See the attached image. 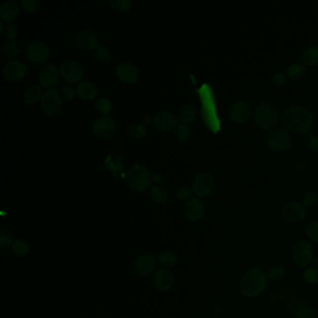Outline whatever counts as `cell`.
I'll use <instances>...</instances> for the list:
<instances>
[{
    "label": "cell",
    "mask_w": 318,
    "mask_h": 318,
    "mask_svg": "<svg viewBox=\"0 0 318 318\" xmlns=\"http://www.w3.org/2000/svg\"><path fill=\"white\" fill-rule=\"evenodd\" d=\"M267 272L258 266L249 267L243 272L239 289L241 294L248 299H255L261 295L268 287Z\"/></svg>",
    "instance_id": "obj_2"
},
{
    "label": "cell",
    "mask_w": 318,
    "mask_h": 318,
    "mask_svg": "<svg viewBox=\"0 0 318 318\" xmlns=\"http://www.w3.org/2000/svg\"><path fill=\"white\" fill-rule=\"evenodd\" d=\"M317 100H318V96H317Z\"/></svg>",
    "instance_id": "obj_56"
},
{
    "label": "cell",
    "mask_w": 318,
    "mask_h": 318,
    "mask_svg": "<svg viewBox=\"0 0 318 318\" xmlns=\"http://www.w3.org/2000/svg\"><path fill=\"white\" fill-rule=\"evenodd\" d=\"M307 237L312 243H318V221H312L305 229Z\"/></svg>",
    "instance_id": "obj_36"
},
{
    "label": "cell",
    "mask_w": 318,
    "mask_h": 318,
    "mask_svg": "<svg viewBox=\"0 0 318 318\" xmlns=\"http://www.w3.org/2000/svg\"><path fill=\"white\" fill-rule=\"evenodd\" d=\"M315 118L312 111L301 105L290 107L282 115V123L288 131L306 134L314 126Z\"/></svg>",
    "instance_id": "obj_1"
},
{
    "label": "cell",
    "mask_w": 318,
    "mask_h": 318,
    "mask_svg": "<svg viewBox=\"0 0 318 318\" xmlns=\"http://www.w3.org/2000/svg\"><path fill=\"white\" fill-rule=\"evenodd\" d=\"M179 117L171 111H161L154 117V125L162 131H171L178 127Z\"/></svg>",
    "instance_id": "obj_16"
},
{
    "label": "cell",
    "mask_w": 318,
    "mask_h": 318,
    "mask_svg": "<svg viewBox=\"0 0 318 318\" xmlns=\"http://www.w3.org/2000/svg\"><path fill=\"white\" fill-rule=\"evenodd\" d=\"M133 269L140 276H149L156 269V260L152 255H141L134 260Z\"/></svg>",
    "instance_id": "obj_12"
},
{
    "label": "cell",
    "mask_w": 318,
    "mask_h": 318,
    "mask_svg": "<svg viewBox=\"0 0 318 318\" xmlns=\"http://www.w3.org/2000/svg\"><path fill=\"white\" fill-rule=\"evenodd\" d=\"M77 93L81 98L92 100L97 95L98 90L92 81H82L77 87Z\"/></svg>",
    "instance_id": "obj_23"
},
{
    "label": "cell",
    "mask_w": 318,
    "mask_h": 318,
    "mask_svg": "<svg viewBox=\"0 0 318 318\" xmlns=\"http://www.w3.org/2000/svg\"><path fill=\"white\" fill-rule=\"evenodd\" d=\"M269 148L276 152L289 151L291 145V137L289 132L282 128H274L268 134L267 138Z\"/></svg>",
    "instance_id": "obj_7"
},
{
    "label": "cell",
    "mask_w": 318,
    "mask_h": 318,
    "mask_svg": "<svg viewBox=\"0 0 318 318\" xmlns=\"http://www.w3.org/2000/svg\"><path fill=\"white\" fill-rule=\"evenodd\" d=\"M287 274V271L282 265H273L267 271V276L269 281L279 282L283 280Z\"/></svg>",
    "instance_id": "obj_30"
},
{
    "label": "cell",
    "mask_w": 318,
    "mask_h": 318,
    "mask_svg": "<svg viewBox=\"0 0 318 318\" xmlns=\"http://www.w3.org/2000/svg\"><path fill=\"white\" fill-rule=\"evenodd\" d=\"M151 116H148V117H146V118H145V122L147 123V122H151Z\"/></svg>",
    "instance_id": "obj_52"
},
{
    "label": "cell",
    "mask_w": 318,
    "mask_h": 318,
    "mask_svg": "<svg viewBox=\"0 0 318 318\" xmlns=\"http://www.w3.org/2000/svg\"><path fill=\"white\" fill-rule=\"evenodd\" d=\"M302 61L309 66H315L318 64V47H309L302 52Z\"/></svg>",
    "instance_id": "obj_27"
},
{
    "label": "cell",
    "mask_w": 318,
    "mask_h": 318,
    "mask_svg": "<svg viewBox=\"0 0 318 318\" xmlns=\"http://www.w3.org/2000/svg\"><path fill=\"white\" fill-rule=\"evenodd\" d=\"M186 218L192 222L202 220L204 214V205L201 200L193 198L186 203L184 208Z\"/></svg>",
    "instance_id": "obj_18"
},
{
    "label": "cell",
    "mask_w": 318,
    "mask_h": 318,
    "mask_svg": "<svg viewBox=\"0 0 318 318\" xmlns=\"http://www.w3.org/2000/svg\"><path fill=\"white\" fill-rule=\"evenodd\" d=\"M127 133L130 136L135 138H141L145 136L147 130L142 124H130L127 127Z\"/></svg>",
    "instance_id": "obj_35"
},
{
    "label": "cell",
    "mask_w": 318,
    "mask_h": 318,
    "mask_svg": "<svg viewBox=\"0 0 318 318\" xmlns=\"http://www.w3.org/2000/svg\"><path fill=\"white\" fill-rule=\"evenodd\" d=\"M281 215L283 220L291 225H299L307 219V209L300 202H290L286 203L282 208Z\"/></svg>",
    "instance_id": "obj_6"
},
{
    "label": "cell",
    "mask_w": 318,
    "mask_h": 318,
    "mask_svg": "<svg viewBox=\"0 0 318 318\" xmlns=\"http://www.w3.org/2000/svg\"><path fill=\"white\" fill-rule=\"evenodd\" d=\"M60 72L64 77V80L70 83L78 82L81 81V78L83 77V69L81 64L73 60L64 61V63L61 64Z\"/></svg>",
    "instance_id": "obj_11"
},
{
    "label": "cell",
    "mask_w": 318,
    "mask_h": 318,
    "mask_svg": "<svg viewBox=\"0 0 318 318\" xmlns=\"http://www.w3.org/2000/svg\"><path fill=\"white\" fill-rule=\"evenodd\" d=\"M314 256L312 243L307 240L297 241L292 248V260L296 265L301 268L311 266Z\"/></svg>",
    "instance_id": "obj_5"
},
{
    "label": "cell",
    "mask_w": 318,
    "mask_h": 318,
    "mask_svg": "<svg viewBox=\"0 0 318 318\" xmlns=\"http://www.w3.org/2000/svg\"><path fill=\"white\" fill-rule=\"evenodd\" d=\"M302 278L304 282L309 286L318 285V269L314 266L307 267L302 272Z\"/></svg>",
    "instance_id": "obj_31"
},
{
    "label": "cell",
    "mask_w": 318,
    "mask_h": 318,
    "mask_svg": "<svg viewBox=\"0 0 318 318\" xmlns=\"http://www.w3.org/2000/svg\"><path fill=\"white\" fill-rule=\"evenodd\" d=\"M195 116H196L195 108L191 104H184L181 107L179 112V120L183 123L190 122L195 118Z\"/></svg>",
    "instance_id": "obj_28"
},
{
    "label": "cell",
    "mask_w": 318,
    "mask_h": 318,
    "mask_svg": "<svg viewBox=\"0 0 318 318\" xmlns=\"http://www.w3.org/2000/svg\"><path fill=\"white\" fill-rule=\"evenodd\" d=\"M95 107H96V110H98L101 114H104V115L110 114V111L112 110V104L110 103V100L104 97L97 100Z\"/></svg>",
    "instance_id": "obj_39"
},
{
    "label": "cell",
    "mask_w": 318,
    "mask_h": 318,
    "mask_svg": "<svg viewBox=\"0 0 318 318\" xmlns=\"http://www.w3.org/2000/svg\"><path fill=\"white\" fill-rule=\"evenodd\" d=\"M151 194L152 199L158 202H165L167 201V191L161 185H154L151 187Z\"/></svg>",
    "instance_id": "obj_33"
},
{
    "label": "cell",
    "mask_w": 318,
    "mask_h": 318,
    "mask_svg": "<svg viewBox=\"0 0 318 318\" xmlns=\"http://www.w3.org/2000/svg\"><path fill=\"white\" fill-rule=\"evenodd\" d=\"M95 56L98 59L100 62L102 63H109L110 60H111V53L110 51L104 48V47L98 46L95 50Z\"/></svg>",
    "instance_id": "obj_40"
},
{
    "label": "cell",
    "mask_w": 318,
    "mask_h": 318,
    "mask_svg": "<svg viewBox=\"0 0 318 318\" xmlns=\"http://www.w3.org/2000/svg\"><path fill=\"white\" fill-rule=\"evenodd\" d=\"M317 42H318V33H317Z\"/></svg>",
    "instance_id": "obj_54"
},
{
    "label": "cell",
    "mask_w": 318,
    "mask_h": 318,
    "mask_svg": "<svg viewBox=\"0 0 318 318\" xmlns=\"http://www.w3.org/2000/svg\"><path fill=\"white\" fill-rule=\"evenodd\" d=\"M93 130L99 138H109L115 133V121L110 117L99 118L93 123Z\"/></svg>",
    "instance_id": "obj_13"
},
{
    "label": "cell",
    "mask_w": 318,
    "mask_h": 318,
    "mask_svg": "<svg viewBox=\"0 0 318 318\" xmlns=\"http://www.w3.org/2000/svg\"><path fill=\"white\" fill-rule=\"evenodd\" d=\"M287 80H288L287 75H285L283 73H276L272 77V83L276 86H283L286 84Z\"/></svg>",
    "instance_id": "obj_46"
},
{
    "label": "cell",
    "mask_w": 318,
    "mask_h": 318,
    "mask_svg": "<svg viewBox=\"0 0 318 318\" xmlns=\"http://www.w3.org/2000/svg\"><path fill=\"white\" fill-rule=\"evenodd\" d=\"M158 262L164 268L168 267H172L174 265V263L176 262V258L175 255L170 252V251H165L162 252L158 256Z\"/></svg>",
    "instance_id": "obj_34"
},
{
    "label": "cell",
    "mask_w": 318,
    "mask_h": 318,
    "mask_svg": "<svg viewBox=\"0 0 318 318\" xmlns=\"http://www.w3.org/2000/svg\"><path fill=\"white\" fill-rule=\"evenodd\" d=\"M307 69L304 64L301 63L292 64L288 69L287 77L293 81H300L306 76Z\"/></svg>",
    "instance_id": "obj_25"
},
{
    "label": "cell",
    "mask_w": 318,
    "mask_h": 318,
    "mask_svg": "<svg viewBox=\"0 0 318 318\" xmlns=\"http://www.w3.org/2000/svg\"><path fill=\"white\" fill-rule=\"evenodd\" d=\"M109 3L114 9L119 11H126L132 6L131 0H110Z\"/></svg>",
    "instance_id": "obj_42"
},
{
    "label": "cell",
    "mask_w": 318,
    "mask_h": 318,
    "mask_svg": "<svg viewBox=\"0 0 318 318\" xmlns=\"http://www.w3.org/2000/svg\"><path fill=\"white\" fill-rule=\"evenodd\" d=\"M22 6L26 12H34L39 8V1L38 0H23Z\"/></svg>",
    "instance_id": "obj_43"
},
{
    "label": "cell",
    "mask_w": 318,
    "mask_h": 318,
    "mask_svg": "<svg viewBox=\"0 0 318 318\" xmlns=\"http://www.w3.org/2000/svg\"><path fill=\"white\" fill-rule=\"evenodd\" d=\"M116 73L121 81L127 82V83L135 82L139 78V71L137 67L134 64H130V63H122V64H119L117 66Z\"/></svg>",
    "instance_id": "obj_19"
},
{
    "label": "cell",
    "mask_w": 318,
    "mask_h": 318,
    "mask_svg": "<svg viewBox=\"0 0 318 318\" xmlns=\"http://www.w3.org/2000/svg\"><path fill=\"white\" fill-rule=\"evenodd\" d=\"M191 195V190L189 187H182L176 192V197L180 201H187Z\"/></svg>",
    "instance_id": "obj_45"
},
{
    "label": "cell",
    "mask_w": 318,
    "mask_h": 318,
    "mask_svg": "<svg viewBox=\"0 0 318 318\" xmlns=\"http://www.w3.org/2000/svg\"><path fill=\"white\" fill-rule=\"evenodd\" d=\"M312 266L315 267V268H317L318 269V256L316 257H314L313 258V260H312Z\"/></svg>",
    "instance_id": "obj_51"
},
{
    "label": "cell",
    "mask_w": 318,
    "mask_h": 318,
    "mask_svg": "<svg viewBox=\"0 0 318 318\" xmlns=\"http://www.w3.org/2000/svg\"><path fill=\"white\" fill-rule=\"evenodd\" d=\"M19 13V7L17 3L8 0L0 5V18L5 22H11L17 16Z\"/></svg>",
    "instance_id": "obj_22"
},
{
    "label": "cell",
    "mask_w": 318,
    "mask_h": 318,
    "mask_svg": "<svg viewBox=\"0 0 318 318\" xmlns=\"http://www.w3.org/2000/svg\"><path fill=\"white\" fill-rule=\"evenodd\" d=\"M13 237L12 232L7 230L6 228H0V249L1 251H5L13 244Z\"/></svg>",
    "instance_id": "obj_32"
},
{
    "label": "cell",
    "mask_w": 318,
    "mask_h": 318,
    "mask_svg": "<svg viewBox=\"0 0 318 318\" xmlns=\"http://www.w3.org/2000/svg\"><path fill=\"white\" fill-rule=\"evenodd\" d=\"M214 313L215 315H217V317H221L224 314L223 311L219 306L214 307Z\"/></svg>",
    "instance_id": "obj_49"
},
{
    "label": "cell",
    "mask_w": 318,
    "mask_h": 318,
    "mask_svg": "<svg viewBox=\"0 0 318 318\" xmlns=\"http://www.w3.org/2000/svg\"><path fill=\"white\" fill-rule=\"evenodd\" d=\"M151 173L142 164H134L129 168L127 173V183L134 191H143L151 185Z\"/></svg>",
    "instance_id": "obj_4"
},
{
    "label": "cell",
    "mask_w": 318,
    "mask_h": 318,
    "mask_svg": "<svg viewBox=\"0 0 318 318\" xmlns=\"http://www.w3.org/2000/svg\"><path fill=\"white\" fill-rule=\"evenodd\" d=\"M4 31V29H3V24L2 23H0V33H2Z\"/></svg>",
    "instance_id": "obj_53"
},
{
    "label": "cell",
    "mask_w": 318,
    "mask_h": 318,
    "mask_svg": "<svg viewBox=\"0 0 318 318\" xmlns=\"http://www.w3.org/2000/svg\"><path fill=\"white\" fill-rule=\"evenodd\" d=\"M162 174H160V173H155L153 176H152V180L153 181H155V182H161L162 181Z\"/></svg>",
    "instance_id": "obj_50"
},
{
    "label": "cell",
    "mask_w": 318,
    "mask_h": 318,
    "mask_svg": "<svg viewBox=\"0 0 318 318\" xmlns=\"http://www.w3.org/2000/svg\"><path fill=\"white\" fill-rule=\"evenodd\" d=\"M153 282L158 289L161 290H169L173 287V274L165 268L159 269L154 274Z\"/></svg>",
    "instance_id": "obj_21"
},
{
    "label": "cell",
    "mask_w": 318,
    "mask_h": 318,
    "mask_svg": "<svg viewBox=\"0 0 318 318\" xmlns=\"http://www.w3.org/2000/svg\"><path fill=\"white\" fill-rule=\"evenodd\" d=\"M318 203V194L315 191H309L303 196L302 204L307 208H312Z\"/></svg>",
    "instance_id": "obj_37"
},
{
    "label": "cell",
    "mask_w": 318,
    "mask_h": 318,
    "mask_svg": "<svg viewBox=\"0 0 318 318\" xmlns=\"http://www.w3.org/2000/svg\"><path fill=\"white\" fill-rule=\"evenodd\" d=\"M307 146L312 151H318V136L316 134H311L308 138Z\"/></svg>",
    "instance_id": "obj_48"
},
{
    "label": "cell",
    "mask_w": 318,
    "mask_h": 318,
    "mask_svg": "<svg viewBox=\"0 0 318 318\" xmlns=\"http://www.w3.org/2000/svg\"><path fill=\"white\" fill-rule=\"evenodd\" d=\"M317 293H318V289H317Z\"/></svg>",
    "instance_id": "obj_55"
},
{
    "label": "cell",
    "mask_w": 318,
    "mask_h": 318,
    "mask_svg": "<svg viewBox=\"0 0 318 318\" xmlns=\"http://www.w3.org/2000/svg\"><path fill=\"white\" fill-rule=\"evenodd\" d=\"M12 251L20 257L25 256L28 253V243L23 240H16L12 244Z\"/></svg>",
    "instance_id": "obj_38"
},
{
    "label": "cell",
    "mask_w": 318,
    "mask_h": 318,
    "mask_svg": "<svg viewBox=\"0 0 318 318\" xmlns=\"http://www.w3.org/2000/svg\"><path fill=\"white\" fill-rule=\"evenodd\" d=\"M4 32H5V35H6L9 39L13 40V39H15L18 35L17 26H16L14 23H7L5 29H4Z\"/></svg>",
    "instance_id": "obj_44"
},
{
    "label": "cell",
    "mask_w": 318,
    "mask_h": 318,
    "mask_svg": "<svg viewBox=\"0 0 318 318\" xmlns=\"http://www.w3.org/2000/svg\"><path fill=\"white\" fill-rule=\"evenodd\" d=\"M252 114L251 105L244 101H238L230 109V118L232 122L243 123L248 122Z\"/></svg>",
    "instance_id": "obj_14"
},
{
    "label": "cell",
    "mask_w": 318,
    "mask_h": 318,
    "mask_svg": "<svg viewBox=\"0 0 318 318\" xmlns=\"http://www.w3.org/2000/svg\"><path fill=\"white\" fill-rule=\"evenodd\" d=\"M98 37L91 30H82L78 33L76 38L77 45L85 51L95 50L98 47Z\"/></svg>",
    "instance_id": "obj_17"
},
{
    "label": "cell",
    "mask_w": 318,
    "mask_h": 318,
    "mask_svg": "<svg viewBox=\"0 0 318 318\" xmlns=\"http://www.w3.org/2000/svg\"><path fill=\"white\" fill-rule=\"evenodd\" d=\"M22 46L17 41H6L1 47V53L4 57L13 58L20 54Z\"/></svg>",
    "instance_id": "obj_26"
},
{
    "label": "cell",
    "mask_w": 318,
    "mask_h": 318,
    "mask_svg": "<svg viewBox=\"0 0 318 318\" xmlns=\"http://www.w3.org/2000/svg\"><path fill=\"white\" fill-rule=\"evenodd\" d=\"M41 93H42V90L39 85L29 87L24 93V102L27 104H35L41 97Z\"/></svg>",
    "instance_id": "obj_29"
},
{
    "label": "cell",
    "mask_w": 318,
    "mask_h": 318,
    "mask_svg": "<svg viewBox=\"0 0 318 318\" xmlns=\"http://www.w3.org/2000/svg\"><path fill=\"white\" fill-rule=\"evenodd\" d=\"M214 179L210 173H199L193 180L192 191L198 197H207L214 191Z\"/></svg>",
    "instance_id": "obj_9"
},
{
    "label": "cell",
    "mask_w": 318,
    "mask_h": 318,
    "mask_svg": "<svg viewBox=\"0 0 318 318\" xmlns=\"http://www.w3.org/2000/svg\"><path fill=\"white\" fill-rule=\"evenodd\" d=\"M25 54L31 62L35 64H42L50 56V51L44 43L41 41H34L26 46Z\"/></svg>",
    "instance_id": "obj_10"
},
{
    "label": "cell",
    "mask_w": 318,
    "mask_h": 318,
    "mask_svg": "<svg viewBox=\"0 0 318 318\" xmlns=\"http://www.w3.org/2000/svg\"><path fill=\"white\" fill-rule=\"evenodd\" d=\"M59 78V71L54 64H46L44 67L41 68L39 74V81L41 85L46 88L55 85Z\"/></svg>",
    "instance_id": "obj_20"
},
{
    "label": "cell",
    "mask_w": 318,
    "mask_h": 318,
    "mask_svg": "<svg viewBox=\"0 0 318 318\" xmlns=\"http://www.w3.org/2000/svg\"><path fill=\"white\" fill-rule=\"evenodd\" d=\"M41 108L49 115H56L63 105L62 97L55 90H48L43 93L41 100Z\"/></svg>",
    "instance_id": "obj_8"
},
{
    "label": "cell",
    "mask_w": 318,
    "mask_h": 318,
    "mask_svg": "<svg viewBox=\"0 0 318 318\" xmlns=\"http://www.w3.org/2000/svg\"><path fill=\"white\" fill-rule=\"evenodd\" d=\"M254 119L258 127L268 130L277 125L280 116L274 104L270 102H262L255 109Z\"/></svg>",
    "instance_id": "obj_3"
},
{
    "label": "cell",
    "mask_w": 318,
    "mask_h": 318,
    "mask_svg": "<svg viewBox=\"0 0 318 318\" xmlns=\"http://www.w3.org/2000/svg\"><path fill=\"white\" fill-rule=\"evenodd\" d=\"M175 135L181 141L187 140L191 135V129L187 124H184V123L180 124L175 129Z\"/></svg>",
    "instance_id": "obj_41"
},
{
    "label": "cell",
    "mask_w": 318,
    "mask_h": 318,
    "mask_svg": "<svg viewBox=\"0 0 318 318\" xmlns=\"http://www.w3.org/2000/svg\"><path fill=\"white\" fill-rule=\"evenodd\" d=\"M294 316L295 318H316V312L312 304L301 302L296 306Z\"/></svg>",
    "instance_id": "obj_24"
},
{
    "label": "cell",
    "mask_w": 318,
    "mask_h": 318,
    "mask_svg": "<svg viewBox=\"0 0 318 318\" xmlns=\"http://www.w3.org/2000/svg\"><path fill=\"white\" fill-rule=\"evenodd\" d=\"M75 94V90L72 85H65V86L62 89V96L64 97L65 100H71L73 98Z\"/></svg>",
    "instance_id": "obj_47"
},
{
    "label": "cell",
    "mask_w": 318,
    "mask_h": 318,
    "mask_svg": "<svg viewBox=\"0 0 318 318\" xmlns=\"http://www.w3.org/2000/svg\"><path fill=\"white\" fill-rule=\"evenodd\" d=\"M3 75L8 81H20L26 75V66L21 61L12 60L4 65Z\"/></svg>",
    "instance_id": "obj_15"
}]
</instances>
